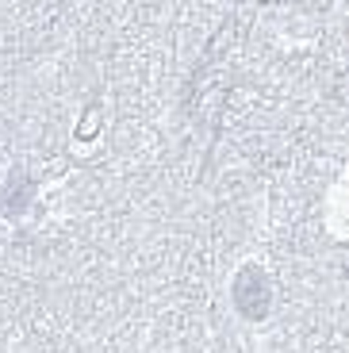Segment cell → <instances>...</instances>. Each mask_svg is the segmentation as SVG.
<instances>
[{
	"mask_svg": "<svg viewBox=\"0 0 349 353\" xmlns=\"http://www.w3.org/2000/svg\"><path fill=\"white\" fill-rule=\"evenodd\" d=\"M235 303L246 319H265L269 315V303H272V288H269V276L257 269V265H246L242 273L235 276Z\"/></svg>",
	"mask_w": 349,
	"mask_h": 353,
	"instance_id": "6da1fadb",
	"label": "cell"
}]
</instances>
